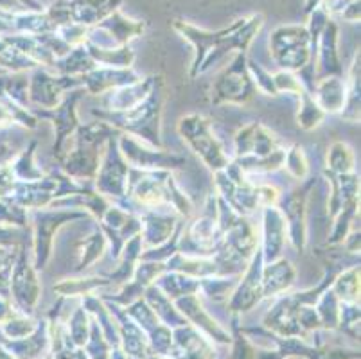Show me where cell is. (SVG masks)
Wrapping results in <instances>:
<instances>
[{"label":"cell","instance_id":"obj_1","mask_svg":"<svg viewBox=\"0 0 361 359\" xmlns=\"http://www.w3.org/2000/svg\"><path fill=\"white\" fill-rule=\"evenodd\" d=\"M313 2H314V4H317V0H310V8H307V9H311V6H313Z\"/></svg>","mask_w":361,"mask_h":359}]
</instances>
